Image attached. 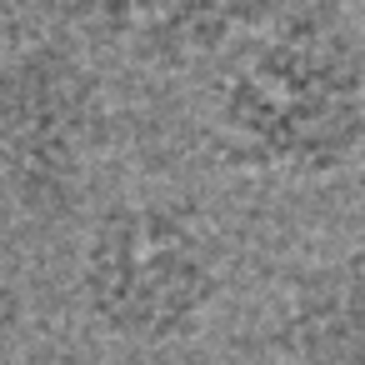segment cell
Segmentation results:
<instances>
[{
  "label": "cell",
  "mask_w": 365,
  "mask_h": 365,
  "mask_svg": "<svg viewBox=\"0 0 365 365\" xmlns=\"http://www.w3.org/2000/svg\"><path fill=\"white\" fill-rule=\"evenodd\" d=\"M225 165L245 175H330L365 140V56L325 11H280L245 46L210 106Z\"/></svg>",
  "instance_id": "cell-1"
},
{
  "label": "cell",
  "mask_w": 365,
  "mask_h": 365,
  "mask_svg": "<svg viewBox=\"0 0 365 365\" xmlns=\"http://www.w3.org/2000/svg\"><path fill=\"white\" fill-rule=\"evenodd\" d=\"M81 300L115 340H185L220 300V245L185 205L120 200L81 245Z\"/></svg>",
  "instance_id": "cell-2"
},
{
  "label": "cell",
  "mask_w": 365,
  "mask_h": 365,
  "mask_svg": "<svg viewBox=\"0 0 365 365\" xmlns=\"http://www.w3.org/2000/svg\"><path fill=\"white\" fill-rule=\"evenodd\" d=\"M106 150L101 76L56 41L0 56V195L26 215H61Z\"/></svg>",
  "instance_id": "cell-3"
},
{
  "label": "cell",
  "mask_w": 365,
  "mask_h": 365,
  "mask_svg": "<svg viewBox=\"0 0 365 365\" xmlns=\"http://www.w3.org/2000/svg\"><path fill=\"white\" fill-rule=\"evenodd\" d=\"M250 0H76L96 41L140 66H190L230 46Z\"/></svg>",
  "instance_id": "cell-4"
},
{
  "label": "cell",
  "mask_w": 365,
  "mask_h": 365,
  "mask_svg": "<svg viewBox=\"0 0 365 365\" xmlns=\"http://www.w3.org/2000/svg\"><path fill=\"white\" fill-rule=\"evenodd\" d=\"M275 365H365V265L300 280L270 330Z\"/></svg>",
  "instance_id": "cell-5"
},
{
  "label": "cell",
  "mask_w": 365,
  "mask_h": 365,
  "mask_svg": "<svg viewBox=\"0 0 365 365\" xmlns=\"http://www.w3.org/2000/svg\"><path fill=\"white\" fill-rule=\"evenodd\" d=\"M290 11H330V0H285Z\"/></svg>",
  "instance_id": "cell-6"
},
{
  "label": "cell",
  "mask_w": 365,
  "mask_h": 365,
  "mask_svg": "<svg viewBox=\"0 0 365 365\" xmlns=\"http://www.w3.org/2000/svg\"><path fill=\"white\" fill-rule=\"evenodd\" d=\"M0 365H16V350H11V335H6V325H0Z\"/></svg>",
  "instance_id": "cell-7"
}]
</instances>
